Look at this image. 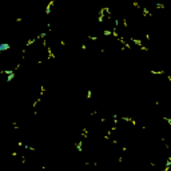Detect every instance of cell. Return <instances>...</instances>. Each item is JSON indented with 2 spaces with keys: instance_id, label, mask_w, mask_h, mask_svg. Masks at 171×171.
<instances>
[{
  "instance_id": "obj_3",
  "label": "cell",
  "mask_w": 171,
  "mask_h": 171,
  "mask_svg": "<svg viewBox=\"0 0 171 171\" xmlns=\"http://www.w3.org/2000/svg\"><path fill=\"white\" fill-rule=\"evenodd\" d=\"M91 98H92V90H88V91H87V96H86V99L90 100Z\"/></svg>"
},
{
  "instance_id": "obj_1",
  "label": "cell",
  "mask_w": 171,
  "mask_h": 171,
  "mask_svg": "<svg viewBox=\"0 0 171 171\" xmlns=\"http://www.w3.org/2000/svg\"><path fill=\"white\" fill-rule=\"evenodd\" d=\"M11 50V44L10 43H0V53L7 52Z\"/></svg>"
},
{
  "instance_id": "obj_2",
  "label": "cell",
  "mask_w": 171,
  "mask_h": 171,
  "mask_svg": "<svg viewBox=\"0 0 171 171\" xmlns=\"http://www.w3.org/2000/svg\"><path fill=\"white\" fill-rule=\"evenodd\" d=\"M155 8H157V10H165V4H162V3H155Z\"/></svg>"
}]
</instances>
